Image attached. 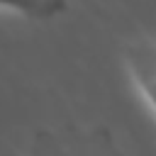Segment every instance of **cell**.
Instances as JSON below:
<instances>
[{"label": "cell", "mask_w": 156, "mask_h": 156, "mask_svg": "<svg viewBox=\"0 0 156 156\" xmlns=\"http://www.w3.org/2000/svg\"><path fill=\"white\" fill-rule=\"evenodd\" d=\"M122 61L132 83L136 85V90L144 95L146 105L156 115V39L149 37L132 39L122 49Z\"/></svg>", "instance_id": "6da1fadb"}, {"label": "cell", "mask_w": 156, "mask_h": 156, "mask_svg": "<svg viewBox=\"0 0 156 156\" xmlns=\"http://www.w3.org/2000/svg\"><path fill=\"white\" fill-rule=\"evenodd\" d=\"M0 10H12L32 20H51L66 10V0H0Z\"/></svg>", "instance_id": "7a4b0ae2"}]
</instances>
